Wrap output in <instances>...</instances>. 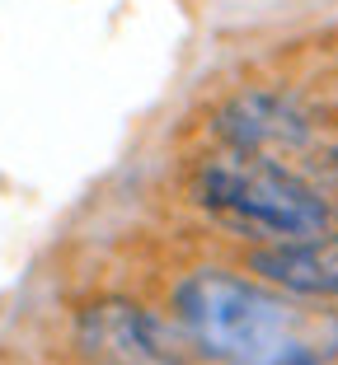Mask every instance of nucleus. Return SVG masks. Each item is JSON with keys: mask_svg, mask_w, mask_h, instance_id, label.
Wrapping results in <instances>:
<instances>
[{"mask_svg": "<svg viewBox=\"0 0 338 365\" xmlns=\"http://www.w3.org/2000/svg\"><path fill=\"white\" fill-rule=\"evenodd\" d=\"M221 131L235 150H287V145H301L310 136L306 131V118L296 113L292 103L282 98H268V94H249L240 103L226 108V118H221Z\"/></svg>", "mask_w": 338, "mask_h": 365, "instance_id": "obj_5", "label": "nucleus"}, {"mask_svg": "<svg viewBox=\"0 0 338 365\" xmlns=\"http://www.w3.org/2000/svg\"><path fill=\"white\" fill-rule=\"evenodd\" d=\"M197 202L230 235L244 239H310L324 235L329 202L277 160L235 150L197 173Z\"/></svg>", "mask_w": 338, "mask_h": 365, "instance_id": "obj_2", "label": "nucleus"}, {"mask_svg": "<svg viewBox=\"0 0 338 365\" xmlns=\"http://www.w3.org/2000/svg\"><path fill=\"white\" fill-rule=\"evenodd\" d=\"M324 182L338 192V155H329V160H324Z\"/></svg>", "mask_w": 338, "mask_h": 365, "instance_id": "obj_6", "label": "nucleus"}, {"mask_svg": "<svg viewBox=\"0 0 338 365\" xmlns=\"http://www.w3.org/2000/svg\"><path fill=\"white\" fill-rule=\"evenodd\" d=\"M174 309L188 342L221 365H329L338 356V314L226 272L179 281Z\"/></svg>", "mask_w": 338, "mask_h": 365, "instance_id": "obj_1", "label": "nucleus"}, {"mask_svg": "<svg viewBox=\"0 0 338 365\" xmlns=\"http://www.w3.org/2000/svg\"><path fill=\"white\" fill-rule=\"evenodd\" d=\"M259 277L273 286L292 290V295H310V300H338V235L319 239H287L277 248H263L249 262Z\"/></svg>", "mask_w": 338, "mask_h": 365, "instance_id": "obj_4", "label": "nucleus"}, {"mask_svg": "<svg viewBox=\"0 0 338 365\" xmlns=\"http://www.w3.org/2000/svg\"><path fill=\"white\" fill-rule=\"evenodd\" d=\"M80 346L99 365H188V351L136 304H94L80 319Z\"/></svg>", "mask_w": 338, "mask_h": 365, "instance_id": "obj_3", "label": "nucleus"}]
</instances>
